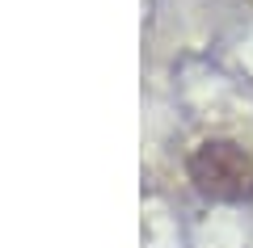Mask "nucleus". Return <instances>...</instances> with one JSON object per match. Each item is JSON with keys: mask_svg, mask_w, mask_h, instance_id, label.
I'll return each instance as SVG.
<instances>
[{"mask_svg": "<svg viewBox=\"0 0 253 248\" xmlns=\"http://www.w3.org/2000/svg\"><path fill=\"white\" fill-rule=\"evenodd\" d=\"M190 181L199 194L215 202H249L253 198V156L232 139H207L186 160Z\"/></svg>", "mask_w": 253, "mask_h": 248, "instance_id": "nucleus-1", "label": "nucleus"}]
</instances>
